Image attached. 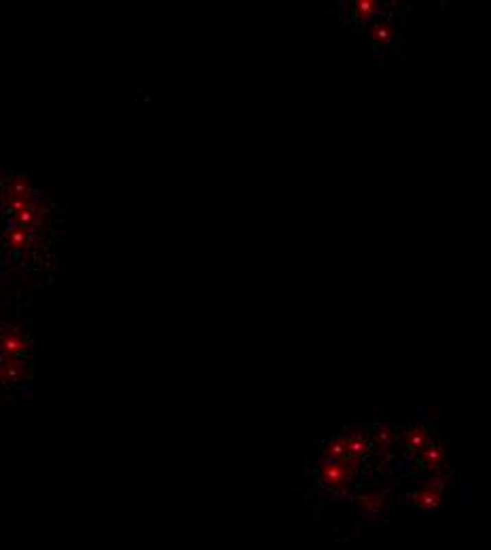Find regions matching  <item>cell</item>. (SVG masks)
Returning <instances> with one entry per match:
<instances>
[{
	"instance_id": "8992f818",
	"label": "cell",
	"mask_w": 491,
	"mask_h": 550,
	"mask_svg": "<svg viewBox=\"0 0 491 550\" xmlns=\"http://www.w3.org/2000/svg\"><path fill=\"white\" fill-rule=\"evenodd\" d=\"M3 197H5V178L0 176V199H3Z\"/></svg>"
},
{
	"instance_id": "7a4b0ae2",
	"label": "cell",
	"mask_w": 491,
	"mask_h": 550,
	"mask_svg": "<svg viewBox=\"0 0 491 550\" xmlns=\"http://www.w3.org/2000/svg\"><path fill=\"white\" fill-rule=\"evenodd\" d=\"M0 349L9 356V358H17L23 354V349H26V343L19 335H7L3 341H0Z\"/></svg>"
},
{
	"instance_id": "3957f363",
	"label": "cell",
	"mask_w": 491,
	"mask_h": 550,
	"mask_svg": "<svg viewBox=\"0 0 491 550\" xmlns=\"http://www.w3.org/2000/svg\"><path fill=\"white\" fill-rule=\"evenodd\" d=\"M354 7H356L354 11H356L362 19H368V17H373V15L379 13V9H377L379 5L375 3V0H358V3H356Z\"/></svg>"
},
{
	"instance_id": "6da1fadb",
	"label": "cell",
	"mask_w": 491,
	"mask_h": 550,
	"mask_svg": "<svg viewBox=\"0 0 491 550\" xmlns=\"http://www.w3.org/2000/svg\"><path fill=\"white\" fill-rule=\"evenodd\" d=\"M7 246L11 252L15 254H21V252H26V250H30L32 241H34V229L30 227H23V224H11V227L7 229Z\"/></svg>"
},
{
	"instance_id": "5b68a950",
	"label": "cell",
	"mask_w": 491,
	"mask_h": 550,
	"mask_svg": "<svg viewBox=\"0 0 491 550\" xmlns=\"http://www.w3.org/2000/svg\"><path fill=\"white\" fill-rule=\"evenodd\" d=\"M424 457H426V462H428V464H432V468H438V464L443 462V451H440L438 446H434V449L430 446L428 451H426V455H424Z\"/></svg>"
},
{
	"instance_id": "277c9868",
	"label": "cell",
	"mask_w": 491,
	"mask_h": 550,
	"mask_svg": "<svg viewBox=\"0 0 491 550\" xmlns=\"http://www.w3.org/2000/svg\"><path fill=\"white\" fill-rule=\"evenodd\" d=\"M392 38V30L387 23H377V26L373 28V40L375 43H390Z\"/></svg>"
}]
</instances>
